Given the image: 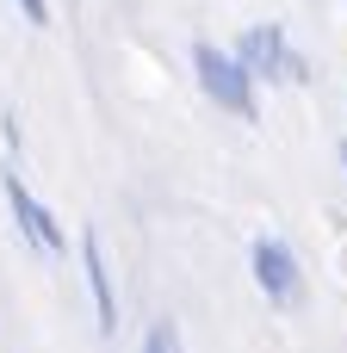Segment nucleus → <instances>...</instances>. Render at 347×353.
Returning <instances> with one entry per match:
<instances>
[{
    "mask_svg": "<svg viewBox=\"0 0 347 353\" xmlns=\"http://www.w3.org/2000/svg\"><path fill=\"white\" fill-rule=\"evenodd\" d=\"M192 81H199L205 105H217L224 118L261 124V81L248 74V62H242L230 43H211V37H199V43H192Z\"/></svg>",
    "mask_w": 347,
    "mask_h": 353,
    "instance_id": "nucleus-1",
    "label": "nucleus"
},
{
    "mask_svg": "<svg viewBox=\"0 0 347 353\" xmlns=\"http://www.w3.org/2000/svg\"><path fill=\"white\" fill-rule=\"evenodd\" d=\"M242 62H248V74L261 81V87H310V56L292 43V31L286 25H248L236 43H230Z\"/></svg>",
    "mask_w": 347,
    "mask_h": 353,
    "instance_id": "nucleus-2",
    "label": "nucleus"
},
{
    "mask_svg": "<svg viewBox=\"0 0 347 353\" xmlns=\"http://www.w3.org/2000/svg\"><path fill=\"white\" fill-rule=\"evenodd\" d=\"M248 279H255V292H261L273 310H298L304 292H310L304 261H298V248H292L286 236H255V242H248Z\"/></svg>",
    "mask_w": 347,
    "mask_h": 353,
    "instance_id": "nucleus-3",
    "label": "nucleus"
},
{
    "mask_svg": "<svg viewBox=\"0 0 347 353\" xmlns=\"http://www.w3.org/2000/svg\"><path fill=\"white\" fill-rule=\"evenodd\" d=\"M0 199H6V211H12V230L25 236V248L31 254H43V261H62L68 254V230H62V217L25 186V174L19 168H0Z\"/></svg>",
    "mask_w": 347,
    "mask_h": 353,
    "instance_id": "nucleus-4",
    "label": "nucleus"
},
{
    "mask_svg": "<svg viewBox=\"0 0 347 353\" xmlns=\"http://www.w3.org/2000/svg\"><path fill=\"white\" fill-rule=\"evenodd\" d=\"M81 279H87V298H93V329L118 335V285H112V261H106L99 230H81Z\"/></svg>",
    "mask_w": 347,
    "mask_h": 353,
    "instance_id": "nucleus-5",
    "label": "nucleus"
},
{
    "mask_svg": "<svg viewBox=\"0 0 347 353\" xmlns=\"http://www.w3.org/2000/svg\"><path fill=\"white\" fill-rule=\"evenodd\" d=\"M143 353H180V329H174V323H155V329L143 335Z\"/></svg>",
    "mask_w": 347,
    "mask_h": 353,
    "instance_id": "nucleus-6",
    "label": "nucleus"
},
{
    "mask_svg": "<svg viewBox=\"0 0 347 353\" xmlns=\"http://www.w3.org/2000/svg\"><path fill=\"white\" fill-rule=\"evenodd\" d=\"M0 143H6V155L25 149V137H19V112H0Z\"/></svg>",
    "mask_w": 347,
    "mask_h": 353,
    "instance_id": "nucleus-7",
    "label": "nucleus"
},
{
    "mask_svg": "<svg viewBox=\"0 0 347 353\" xmlns=\"http://www.w3.org/2000/svg\"><path fill=\"white\" fill-rule=\"evenodd\" d=\"M19 12H25V25H37V31L50 25V0H19Z\"/></svg>",
    "mask_w": 347,
    "mask_h": 353,
    "instance_id": "nucleus-8",
    "label": "nucleus"
}]
</instances>
